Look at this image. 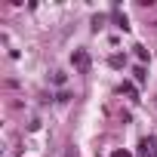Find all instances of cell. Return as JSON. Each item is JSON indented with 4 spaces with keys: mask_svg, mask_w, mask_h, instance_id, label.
<instances>
[{
    "mask_svg": "<svg viewBox=\"0 0 157 157\" xmlns=\"http://www.w3.org/2000/svg\"><path fill=\"white\" fill-rule=\"evenodd\" d=\"M71 65L80 71V74H86V71L93 68V59H90V52H86V49H74V52H71Z\"/></svg>",
    "mask_w": 157,
    "mask_h": 157,
    "instance_id": "obj_1",
    "label": "cell"
},
{
    "mask_svg": "<svg viewBox=\"0 0 157 157\" xmlns=\"http://www.w3.org/2000/svg\"><path fill=\"white\" fill-rule=\"evenodd\" d=\"M139 154H142V157H157V139H154V136H145V139L139 142Z\"/></svg>",
    "mask_w": 157,
    "mask_h": 157,
    "instance_id": "obj_2",
    "label": "cell"
},
{
    "mask_svg": "<svg viewBox=\"0 0 157 157\" xmlns=\"http://www.w3.org/2000/svg\"><path fill=\"white\" fill-rule=\"evenodd\" d=\"M120 93H123V96H129V99H136V96H139V93H136V86H132V83H126V80L120 83Z\"/></svg>",
    "mask_w": 157,
    "mask_h": 157,
    "instance_id": "obj_3",
    "label": "cell"
},
{
    "mask_svg": "<svg viewBox=\"0 0 157 157\" xmlns=\"http://www.w3.org/2000/svg\"><path fill=\"white\" fill-rule=\"evenodd\" d=\"M65 80H68V77H65L62 71H56V74H52V83H56V86H65Z\"/></svg>",
    "mask_w": 157,
    "mask_h": 157,
    "instance_id": "obj_4",
    "label": "cell"
},
{
    "mask_svg": "<svg viewBox=\"0 0 157 157\" xmlns=\"http://www.w3.org/2000/svg\"><path fill=\"white\" fill-rule=\"evenodd\" d=\"M123 65H126L123 56H111V68H123Z\"/></svg>",
    "mask_w": 157,
    "mask_h": 157,
    "instance_id": "obj_5",
    "label": "cell"
},
{
    "mask_svg": "<svg viewBox=\"0 0 157 157\" xmlns=\"http://www.w3.org/2000/svg\"><path fill=\"white\" fill-rule=\"evenodd\" d=\"M132 74H136V80H139V83L145 80V68H142V65H136V68H132Z\"/></svg>",
    "mask_w": 157,
    "mask_h": 157,
    "instance_id": "obj_6",
    "label": "cell"
},
{
    "mask_svg": "<svg viewBox=\"0 0 157 157\" xmlns=\"http://www.w3.org/2000/svg\"><path fill=\"white\" fill-rule=\"evenodd\" d=\"M136 56H139V62H148V49L145 46H136Z\"/></svg>",
    "mask_w": 157,
    "mask_h": 157,
    "instance_id": "obj_7",
    "label": "cell"
},
{
    "mask_svg": "<svg viewBox=\"0 0 157 157\" xmlns=\"http://www.w3.org/2000/svg\"><path fill=\"white\" fill-rule=\"evenodd\" d=\"M114 157H129V154H126V151H117V154H114Z\"/></svg>",
    "mask_w": 157,
    "mask_h": 157,
    "instance_id": "obj_8",
    "label": "cell"
}]
</instances>
